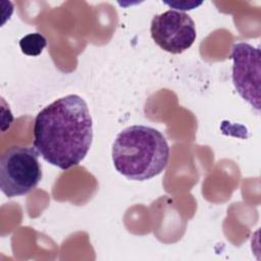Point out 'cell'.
I'll return each instance as SVG.
<instances>
[{
    "label": "cell",
    "instance_id": "1",
    "mask_svg": "<svg viewBox=\"0 0 261 261\" xmlns=\"http://www.w3.org/2000/svg\"><path fill=\"white\" fill-rule=\"evenodd\" d=\"M33 145L48 163L66 170L79 165L93 141V121L86 101L75 94L44 107L34 121Z\"/></svg>",
    "mask_w": 261,
    "mask_h": 261
},
{
    "label": "cell",
    "instance_id": "3",
    "mask_svg": "<svg viewBox=\"0 0 261 261\" xmlns=\"http://www.w3.org/2000/svg\"><path fill=\"white\" fill-rule=\"evenodd\" d=\"M42 178L39 152L35 147L11 146L0 158V188L8 197L23 196L37 188Z\"/></svg>",
    "mask_w": 261,
    "mask_h": 261
},
{
    "label": "cell",
    "instance_id": "6",
    "mask_svg": "<svg viewBox=\"0 0 261 261\" xmlns=\"http://www.w3.org/2000/svg\"><path fill=\"white\" fill-rule=\"evenodd\" d=\"M46 46L47 40L40 33L28 34L19 41V47L21 52L28 56L40 55Z\"/></svg>",
    "mask_w": 261,
    "mask_h": 261
},
{
    "label": "cell",
    "instance_id": "2",
    "mask_svg": "<svg viewBox=\"0 0 261 261\" xmlns=\"http://www.w3.org/2000/svg\"><path fill=\"white\" fill-rule=\"evenodd\" d=\"M112 162L118 173L143 181L160 174L167 166L170 149L164 136L147 125H130L117 134Z\"/></svg>",
    "mask_w": 261,
    "mask_h": 261
},
{
    "label": "cell",
    "instance_id": "5",
    "mask_svg": "<svg viewBox=\"0 0 261 261\" xmlns=\"http://www.w3.org/2000/svg\"><path fill=\"white\" fill-rule=\"evenodd\" d=\"M232 83L239 95L256 110H260L261 55L259 47L248 43L232 46Z\"/></svg>",
    "mask_w": 261,
    "mask_h": 261
},
{
    "label": "cell",
    "instance_id": "4",
    "mask_svg": "<svg viewBox=\"0 0 261 261\" xmlns=\"http://www.w3.org/2000/svg\"><path fill=\"white\" fill-rule=\"evenodd\" d=\"M150 33L154 42L171 54H180L189 49L197 37L191 16L174 9L156 14L152 18Z\"/></svg>",
    "mask_w": 261,
    "mask_h": 261
}]
</instances>
